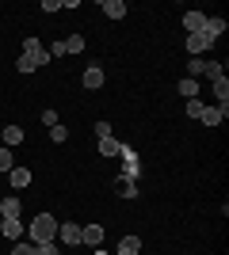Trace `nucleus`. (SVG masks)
Returning <instances> with one entry per match:
<instances>
[{
  "mask_svg": "<svg viewBox=\"0 0 229 255\" xmlns=\"http://www.w3.org/2000/svg\"><path fill=\"white\" fill-rule=\"evenodd\" d=\"M180 96H184V99H195V96H199V80L184 76V80H180Z\"/></svg>",
  "mask_w": 229,
  "mask_h": 255,
  "instance_id": "obj_20",
  "label": "nucleus"
},
{
  "mask_svg": "<svg viewBox=\"0 0 229 255\" xmlns=\"http://www.w3.org/2000/svg\"><path fill=\"white\" fill-rule=\"evenodd\" d=\"M38 8H42V11H61V0H42Z\"/></svg>",
  "mask_w": 229,
  "mask_h": 255,
  "instance_id": "obj_31",
  "label": "nucleus"
},
{
  "mask_svg": "<svg viewBox=\"0 0 229 255\" xmlns=\"http://www.w3.org/2000/svg\"><path fill=\"white\" fill-rule=\"evenodd\" d=\"M8 183L15 187V191H23V187H31V168H23V164H15V168L8 171Z\"/></svg>",
  "mask_w": 229,
  "mask_h": 255,
  "instance_id": "obj_12",
  "label": "nucleus"
},
{
  "mask_svg": "<svg viewBox=\"0 0 229 255\" xmlns=\"http://www.w3.org/2000/svg\"><path fill=\"white\" fill-rule=\"evenodd\" d=\"M15 73H38V65H34L27 53H19V57H15Z\"/></svg>",
  "mask_w": 229,
  "mask_h": 255,
  "instance_id": "obj_21",
  "label": "nucleus"
},
{
  "mask_svg": "<svg viewBox=\"0 0 229 255\" xmlns=\"http://www.w3.org/2000/svg\"><path fill=\"white\" fill-rule=\"evenodd\" d=\"M119 160H122V179H134L138 183V175H142V164H138V152L130 149V145H122V152H119Z\"/></svg>",
  "mask_w": 229,
  "mask_h": 255,
  "instance_id": "obj_2",
  "label": "nucleus"
},
{
  "mask_svg": "<svg viewBox=\"0 0 229 255\" xmlns=\"http://www.w3.org/2000/svg\"><path fill=\"white\" fill-rule=\"evenodd\" d=\"M65 137H69V129L61 126V122H57V126L50 129V141H54V145H61V141H65Z\"/></svg>",
  "mask_w": 229,
  "mask_h": 255,
  "instance_id": "obj_27",
  "label": "nucleus"
},
{
  "mask_svg": "<svg viewBox=\"0 0 229 255\" xmlns=\"http://www.w3.org/2000/svg\"><path fill=\"white\" fill-rule=\"evenodd\" d=\"M226 31H229V23L222 19V15H207V23H203V34H210V38L218 42V38H222Z\"/></svg>",
  "mask_w": 229,
  "mask_h": 255,
  "instance_id": "obj_10",
  "label": "nucleus"
},
{
  "mask_svg": "<svg viewBox=\"0 0 229 255\" xmlns=\"http://www.w3.org/2000/svg\"><path fill=\"white\" fill-rule=\"evenodd\" d=\"M23 213V202H19V194H8L4 202H0V217H19Z\"/></svg>",
  "mask_w": 229,
  "mask_h": 255,
  "instance_id": "obj_14",
  "label": "nucleus"
},
{
  "mask_svg": "<svg viewBox=\"0 0 229 255\" xmlns=\"http://www.w3.org/2000/svg\"><path fill=\"white\" fill-rule=\"evenodd\" d=\"M207 57H191V61H187V73H191V80H195V76H207Z\"/></svg>",
  "mask_w": 229,
  "mask_h": 255,
  "instance_id": "obj_19",
  "label": "nucleus"
},
{
  "mask_svg": "<svg viewBox=\"0 0 229 255\" xmlns=\"http://www.w3.org/2000/svg\"><path fill=\"white\" fill-rule=\"evenodd\" d=\"M27 240H31V244H50V240H57V217L54 213H34V221L27 225Z\"/></svg>",
  "mask_w": 229,
  "mask_h": 255,
  "instance_id": "obj_1",
  "label": "nucleus"
},
{
  "mask_svg": "<svg viewBox=\"0 0 229 255\" xmlns=\"http://www.w3.org/2000/svg\"><path fill=\"white\" fill-rule=\"evenodd\" d=\"M115 191H119L122 198H138V183H134V179H122V175H119V179H115Z\"/></svg>",
  "mask_w": 229,
  "mask_h": 255,
  "instance_id": "obj_18",
  "label": "nucleus"
},
{
  "mask_svg": "<svg viewBox=\"0 0 229 255\" xmlns=\"http://www.w3.org/2000/svg\"><path fill=\"white\" fill-rule=\"evenodd\" d=\"M42 126H50V129L57 126V111H54V107H46V111H42Z\"/></svg>",
  "mask_w": 229,
  "mask_h": 255,
  "instance_id": "obj_29",
  "label": "nucleus"
},
{
  "mask_svg": "<svg viewBox=\"0 0 229 255\" xmlns=\"http://www.w3.org/2000/svg\"><path fill=\"white\" fill-rule=\"evenodd\" d=\"M226 118H229V103H218V107H203V115H199V122L214 129V126H222Z\"/></svg>",
  "mask_w": 229,
  "mask_h": 255,
  "instance_id": "obj_4",
  "label": "nucleus"
},
{
  "mask_svg": "<svg viewBox=\"0 0 229 255\" xmlns=\"http://www.w3.org/2000/svg\"><path fill=\"white\" fill-rule=\"evenodd\" d=\"M99 11H103V15H107V19H122V15H126V4H122V0H103V4H99Z\"/></svg>",
  "mask_w": 229,
  "mask_h": 255,
  "instance_id": "obj_13",
  "label": "nucleus"
},
{
  "mask_svg": "<svg viewBox=\"0 0 229 255\" xmlns=\"http://www.w3.org/2000/svg\"><path fill=\"white\" fill-rule=\"evenodd\" d=\"M23 53H27L38 69H42V65H50V53H46V46L38 42V38H23Z\"/></svg>",
  "mask_w": 229,
  "mask_h": 255,
  "instance_id": "obj_5",
  "label": "nucleus"
},
{
  "mask_svg": "<svg viewBox=\"0 0 229 255\" xmlns=\"http://www.w3.org/2000/svg\"><path fill=\"white\" fill-rule=\"evenodd\" d=\"M96 133H99V137H111V122H107V118H99V122H96Z\"/></svg>",
  "mask_w": 229,
  "mask_h": 255,
  "instance_id": "obj_30",
  "label": "nucleus"
},
{
  "mask_svg": "<svg viewBox=\"0 0 229 255\" xmlns=\"http://www.w3.org/2000/svg\"><path fill=\"white\" fill-rule=\"evenodd\" d=\"M57 244H61V248H76V244H80V225H73V221L57 225Z\"/></svg>",
  "mask_w": 229,
  "mask_h": 255,
  "instance_id": "obj_9",
  "label": "nucleus"
},
{
  "mask_svg": "<svg viewBox=\"0 0 229 255\" xmlns=\"http://www.w3.org/2000/svg\"><path fill=\"white\" fill-rule=\"evenodd\" d=\"M38 248V255H61V244L57 240H50V244H34Z\"/></svg>",
  "mask_w": 229,
  "mask_h": 255,
  "instance_id": "obj_26",
  "label": "nucleus"
},
{
  "mask_svg": "<svg viewBox=\"0 0 229 255\" xmlns=\"http://www.w3.org/2000/svg\"><path fill=\"white\" fill-rule=\"evenodd\" d=\"M203 23H207V11H195V8L184 11V31L187 34H199V31H203Z\"/></svg>",
  "mask_w": 229,
  "mask_h": 255,
  "instance_id": "obj_11",
  "label": "nucleus"
},
{
  "mask_svg": "<svg viewBox=\"0 0 229 255\" xmlns=\"http://www.w3.org/2000/svg\"><path fill=\"white\" fill-rule=\"evenodd\" d=\"M214 96H218V103H229V80H226V76L214 80Z\"/></svg>",
  "mask_w": 229,
  "mask_h": 255,
  "instance_id": "obj_24",
  "label": "nucleus"
},
{
  "mask_svg": "<svg viewBox=\"0 0 229 255\" xmlns=\"http://www.w3.org/2000/svg\"><path fill=\"white\" fill-rule=\"evenodd\" d=\"M61 42H65V53H80L84 50V38H80V34H69V38H61Z\"/></svg>",
  "mask_w": 229,
  "mask_h": 255,
  "instance_id": "obj_23",
  "label": "nucleus"
},
{
  "mask_svg": "<svg viewBox=\"0 0 229 255\" xmlns=\"http://www.w3.org/2000/svg\"><path fill=\"white\" fill-rule=\"evenodd\" d=\"M184 46H187V53H191V57H207L210 46H214V38L199 31V34H187V42H184Z\"/></svg>",
  "mask_w": 229,
  "mask_h": 255,
  "instance_id": "obj_3",
  "label": "nucleus"
},
{
  "mask_svg": "<svg viewBox=\"0 0 229 255\" xmlns=\"http://www.w3.org/2000/svg\"><path fill=\"white\" fill-rule=\"evenodd\" d=\"M119 255H142V236H122L119 240Z\"/></svg>",
  "mask_w": 229,
  "mask_h": 255,
  "instance_id": "obj_15",
  "label": "nucleus"
},
{
  "mask_svg": "<svg viewBox=\"0 0 229 255\" xmlns=\"http://www.w3.org/2000/svg\"><path fill=\"white\" fill-rule=\"evenodd\" d=\"M80 244H88L92 252L103 248V225H80Z\"/></svg>",
  "mask_w": 229,
  "mask_h": 255,
  "instance_id": "obj_6",
  "label": "nucleus"
},
{
  "mask_svg": "<svg viewBox=\"0 0 229 255\" xmlns=\"http://www.w3.org/2000/svg\"><path fill=\"white\" fill-rule=\"evenodd\" d=\"M184 111H187V118H199V115H203V103H199V99H187Z\"/></svg>",
  "mask_w": 229,
  "mask_h": 255,
  "instance_id": "obj_28",
  "label": "nucleus"
},
{
  "mask_svg": "<svg viewBox=\"0 0 229 255\" xmlns=\"http://www.w3.org/2000/svg\"><path fill=\"white\" fill-rule=\"evenodd\" d=\"M11 168H15V160H11V149H4V145H0V175H8Z\"/></svg>",
  "mask_w": 229,
  "mask_h": 255,
  "instance_id": "obj_22",
  "label": "nucleus"
},
{
  "mask_svg": "<svg viewBox=\"0 0 229 255\" xmlns=\"http://www.w3.org/2000/svg\"><path fill=\"white\" fill-rule=\"evenodd\" d=\"M0 236L11 240V244L23 240V221H19V217H0Z\"/></svg>",
  "mask_w": 229,
  "mask_h": 255,
  "instance_id": "obj_8",
  "label": "nucleus"
},
{
  "mask_svg": "<svg viewBox=\"0 0 229 255\" xmlns=\"http://www.w3.org/2000/svg\"><path fill=\"white\" fill-rule=\"evenodd\" d=\"M103 80H107V73H103L99 65H88L84 73H80V84H84L88 92H96V88H103Z\"/></svg>",
  "mask_w": 229,
  "mask_h": 255,
  "instance_id": "obj_7",
  "label": "nucleus"
},
{
  "mask_svg": "<svg viewBox=\"0 0 229 255\" xmlns=\"http://www.w3.org/2000/svg\"><path fill=\"white\" fill-rule=\"evenodd\" d=\"M122 152V145H119V137L111 133V137H99V156H119Z\"/></svg>",
  "mask_w": 229,
  "mask_h": 255,
  "instance_id": "obj_16",
  "label": "nucleus"
},
{
  "mask_svg": "<svg viewBox=\"0 0 229 255\" xmlns=\"http://www.w3.org/2000/svg\"><path fill=\"white\" fill-rule=\"evenodd\" d=\"M23 145V129L19 126H4V149H15Z\"/></svg>",
  "mask_w": 229,
  "mask_h": 255,
  "instance_id": "obj_17",
  "label": "nucleus"
},
{
  "mask_svg": "<svg viewBox=\"0 0 229 255\" xmlns=\"http://www.w3.org/2000/svg\"><path fill=\"white\" fill-rule=\"evenodd\" d=\"M11 255H38V248H34L31 240H15V248H11Z\"/></svg>",
  "mask_w": 229,
  "mask_h": 255,
  "instance_id": "obj_25",
  "label": "nucleus"
}]
</instances>
